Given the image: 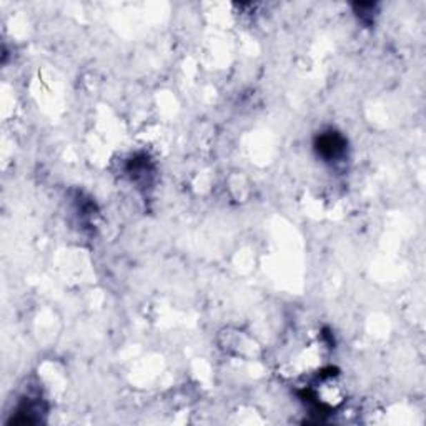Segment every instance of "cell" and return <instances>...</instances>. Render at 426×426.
<instances>
[{
  "label": "cell",
  "mask_w": 426,
  "mask_h": 426,
  "mask_svg": "<svg viewBox=\"0 0 426 426\" xmlns=\"http://www.w3.org/2000/svg\"><path fill=\"white\" fill-rule=\"evenodd\" d=\"M316 148H318V152L322 153L327 160H333V158L343 155L345 140L335 132L323 133V135L318 139V142H316Z\"/></svg>",
  "instance_id": "6da1fadb"
}]
</instances>
